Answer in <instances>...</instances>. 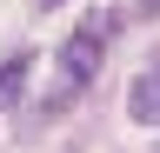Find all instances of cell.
<instances>
[{
  "instance_id": "cell-3",
  "label": "cell",
  "mask_w": 160,
  "mask_h": 153,
  "mask_svg": "<svg viewBox=\"0 0 160 153\" xmlns=\"http://www.w3.org/2000/svg\"><path fill=\"white\" fill-rule=\"evenodd\" d=\"M27 80H33V47H20V53H7V60H0V107H20Z\"/></svg>"
},
{
  "instance_id": "cell-2",
  "label": "cell",
  "mask_w": 160,
  "mask_h": 153,
  "mask_svg": "<svg viewBox=\"0 0 160 153\" xmlns=\"http://www.w3.org/2000/svg\"><path fill=\"white\" fill-rule=\"evenodd\" d=\"M127 120L160 127V60H147V67H140V80L127 87Z\"/></svg>"
},
{
  "instance_id": "cell-5",
  "label": "cell",
  "mask_w": 160,
  "mask_h": 153,
  "mask_svg": "<svg viewBox=\"0 0 160 153\" xmlns=\"http://www.w3.org/2000/svg\"><path fill=\"white\" fill-rule=\"evenodd\" d=\"M40 7H67V0H40Z\"/></svg>"
},
{
  "instance_id": "cell-4",
  "label": "cell",
  "mask_w": 160,
  "mask_h": 153,
  "mask_svg": "<svg viewBox=\"0 0 160 153\" xmlns=\"http://www.w3.org/2000/svg\"><path fill=\"white\" fill-rule=\"evenodd\" d=\"M127 13H133V20H153V13H160V0H127Z\"/></svg>"
},
{
  "instance_id": "cell-1",
  "label": "cell",
  "mask_w": 160,
  "mask_h": 153,
  "mask_svg": "<svg viewBox=\"0 0 160 153\" xmlns=\"http://www.w3.org/2000/svg\"><path fill=\"white\" fill-rule=\"evenodd\" d=\"M100 60H107V13H87L67 40H60V73H67V93H87L100 80Z\"/></svg>"
}]
</instances>
